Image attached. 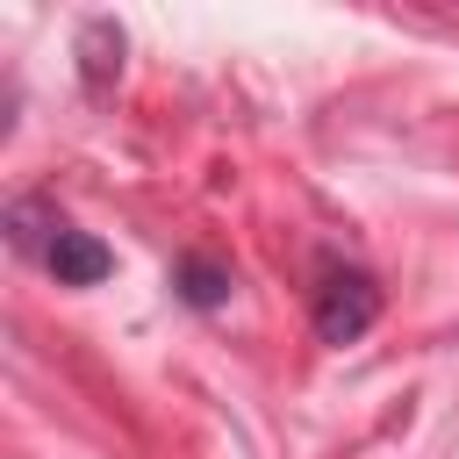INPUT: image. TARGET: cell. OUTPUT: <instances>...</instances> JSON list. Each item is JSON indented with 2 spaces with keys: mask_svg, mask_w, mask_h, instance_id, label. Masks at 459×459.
Returning a JSON list of instances; mask_svg holds the SVG:
<instances>
[{
  "mask_svg": "<svg viewBox=\"0 0 459 459\" xmlns=\"http://www.w3.org/2000/svg\"><path fill=\"white\" fill-rule=\"evenodd\" d=\"M308 323H316L323 344H359V337L380 323V287H373V273H359V265H323V287H316Z\"/></svg>",
  "mask_w": 459,
  "mask_h": 459,
  "instance_id": "6da1fadb",
  "label": "cell"
},
{
  "mask_svg": "<svg viewBox=\"0 0 459 459\" xmlns=\"http://www.w3.org/2000/svg\"><path fill=\"white\" fill-rule=\"evenodd\" d=\"M72 50H79V79H86V93H108V86L122 79V50H129V36H122L115 14H86Z\"/></svg>",
  "mask_w": 459,
  "mask_h": 459,
  "instance_id": "7a4b0ae2",
  "label": "cell"
},
{
  "mask_svg": "<svg viewBox=\"0 0 459 459\" xmlns=\"http://www.w3.org/2000/svg\"><path fill=\"white\" fill-rule=\"evenodd\" d=\"M50 273H57V287H100L108 273H115V251L93 237V230H65L57 244H50V258H43Z\"/></svg>",
  "mask_w": 459,
  "mask_h": 459,
  "instance_id": "3957f363",
  "label": "cell"
},
{
  "mask_svg": "<svg viewBox=\"0 0 459 459\" xmlns=\"http://www.w3.org/2000/svg\"><path fill=\"white\" fill-rule=\"evenodd\" d=\"M65 230H72V222H65L50 201H36V194L7 208V244H14V251H29V258H50V244H57Z\"/></svg>",
  "mask_w": 459,
  "mask_h": 459,
  "instance_id": "277c9868",
  "label": "cell"
},
{
  "mask_svg": "<svg viewBox=\"0 0 459 459\" xmlns=\"http://www.w3.org/2000/svg\"><path fill=\"white\" fill-rule=\"evenodd\" d=\"M172 280H179V294H186L194 308H222V301H230V265H215V258H201V251H186Z\"/></svg>",
  "mask_w": 459,
  "mask_h": 459,
  "instance_id": "5b68a950",
  "label": "cell"
}]
</instances>
